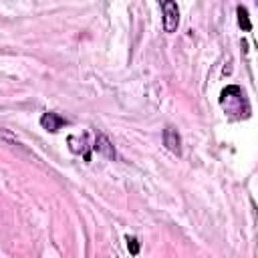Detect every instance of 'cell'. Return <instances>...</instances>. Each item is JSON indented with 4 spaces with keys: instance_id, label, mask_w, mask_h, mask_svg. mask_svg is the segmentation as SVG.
<instances>
[{
    "instance_id": "3957f363",
    "label": "cell",
    "mask_w": 258,
    "mask_h": 258,
    "mask_svg": "<svg viewBox=\"0 0 258 258\" xmlns=\"http://www.w3.org/2000/svg\"><path fill=\"white\" fill-rule=\"evenodd\" d=\"M163 143L171 153H175V155L181 153V137L173 127H165L163 129Z\"/></svg>"
},
{
    "instance_id": "277c9868",
    "label": "cell",
    "mask_w": 258,
    "mask_h": 258,
    "mask_svg": "<svg viewBox=\"0 0 258 258\" xmlns=\"http://www.w3.org/2000/svg\"><path fill=\"white\" fill-rule=\"evenodd\" d=\"M101 155H105V157H109V159H113L115 157V149H113V145H111V141L101 133V135H97V139H95V145H93Z\"/></svg>"
},
{
    "instance_id": "5b68a950",
    "label": "cell",
    "mask_w": 258,
    "mask_h": 258,
    "mask_svg": "<svg viewBox=\"0 0 258 258\" xmlns=\"http://www.w3.org/2000/svg\"><path fill=\"white\" fill-rule=\"evenodd\" d=\"M236 14H238V24H240V28L246 30V32H250V30H252V22H250L248 10H246L244 6H238V8H236Z\"/></svg>"
},
{
    "instance_id": "8992f818",
    "label": "cell",
    "mask_w": 258,
    "mask_h": 258,
    "mask_svg": "<svg viewBox=\"0 0 258 258\" xmlns=\"http://www.w3.org/2000/svg\"><path fill=\"white\" fill-rule=\"evenodd\" d=\"M125 240H127V248H129V252H131L133 256H137V254H139V242H137V238L127 236Z\"/></svg>"
},
{
    "instance_id": "7a4b0ae2",
    "label": "cell",
    "mask_w": 258,
    "mask_h": 258,
    "mask_svg": "<svg viewBox=\"0 0 258 258\" xmlns=\"http://www.w3.org/2000/svg\"><path fill=\"white\" fill-rule=\"evenodd\" d=\"M40 125L46 129V131H50V133H56L62 125H67V119L64 117H60L58 113H52V111H48V113H44L42 117H40Z\"/></svg>"
},
{
    "instance_id": "6da1fadb",
    "label": "cell",
    "mask_w": 258,
    "mask_h": 258,
    "mask_svg": "<svg viewBox=\"0 0 258 258\" xmlns=\"http://www.w3.org/2000/svg\"><path fill=\"white\" fill-rule=\"evenodd\" d=\"M161 12H163V28L165 32H175L179 24V8L175 0H161Z\"/></svg>"
}]
</instances>
